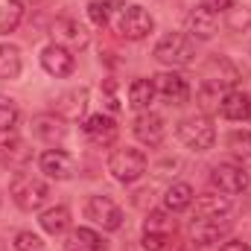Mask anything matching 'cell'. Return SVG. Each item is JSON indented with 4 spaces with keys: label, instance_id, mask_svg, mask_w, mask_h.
<instances>
[{
    "label": "cell",
    "instance_id": "8992f818",
    "mask_svg": "<svg viewBox=\"0 0 251 251\" xmlns=\"http://www.w3.org/2000/svg\"><path fill=\"white\" fill-rule=\"evenodd\" d=\"M210 181L222 196H237L249 187V173L240 164H216L210 170Z\"/></svg>",
    "mask_w": 251,
    "mask_h": 251
},
{
    "label": "cell",
    "instance_id": "7a4b0ae2",
    "mask_svg": "<svg viewBox=\"0 0 251 251\" xmlns=\"http://www.w3.org/2000/svg\"><path fill=\"white\" fill-rule=\"evenodd\" d=\"M146 155L134 146H126V149H114L111 158H108V173L120 181V184H134L137 178H143L146 173Z\"/></svg>",
    "mask_w": 251,
    "mask_h": 251
},
{
    "label": "cell",
    "instance_id": "e0dca14e",
    "mask_svg": "<svg viewBox=\"0 0 251 251\" xmlns=\"http://www.w3.org/2000/svg\"><path fill=\"white\" fill-rule=\"evenodd\" d=\"M219 111H222V117H228V120H234V123L249 120V117H251V100H249V94H243V91H228V94L222 97Z\"/></svg>",
    "mask_w": 251,
    "mask_h": 251
},
{
    "label": "cell",
    "instance_id": "ac0fdd59",
    "mask_svg": "<svg viewBox=\"0 0 251 251\" xmlns=\"http://www.w3.org/2000/svg\"><path fill=\"white\" fill-rule=\"evenodd\" d=\"M193 201H196V196H193V187H190L187 181H176V184H170L167 193H164V207H167L170 213L190 210Z\"/></svg>",
    "mask_w": 251,
    "mask_h": 251
},
{
    "label": "cell",
    "instance_id": "e575fe53",
    "mask_svg": "<svg viewBox=\"0 0 251 251\" xmlns=\"http://www.w3.org/2000/svg\"><path fill=\"white\" fill-rule=\"evenodd\" d=\"M100 3H102L108 12H117V9H123L126 6V0H100Z\"/></svg>",
    "mask_w": 251,
    "mask_h": 251
},
{
    "label": "cell",
    "instance_id": "52a82bcc",
    "mask_svg": "<svg viewBox=\"0 0 251 251\" xmlns=\"http://www.w3.org/2000/svg\"><path fill=\"white\" fill-rule=\"evenodd\" d=\"M152 85H155V94L170 102V105H184L190 100V85L181 73H173V70H164L158 76H152Z\"/></svg>",
    "mask_w": 251,
    "mask_h": 251
},
{
    "label": "cell",
    "instance_id": "7c38bea8",
    "mask_svg": "<svg viewBox=\"0 0 251 251\" xmlns=\"http://www.w3.org/2000/svg\"><path fill=\"white\" fill-rule=\"evenodd\" d=\"M41 67H44L50 76L62 79V76H70V73H73L76 59H73V53H70L67 47H62V44H47V47L41 50Z\"/></svg>",
    "mask_w": 251,
    "mask_h": 251
},
{
    "label": "cell",
    "instance_id": "44dd1931",
    "mask_svg": "<svg viewBox=\"0 0 251 251\" xmlns=\"http://www.w3.org/2000/svg\"><path fill=\"white\" fill-rule=\"evenodd\" d=\"M228 210H231L228 196L204 193V196L196 199V216H228Z\"/></svg>",
    "mask_w": 251,
    "mask_h": 251
},
{
    "label": "cell",
    "instance_id": "5b68a950",
    "mask_svg": "<svg viewBox=\"0 0 251 251\" xmlns=\"http://www.w3.org/2000/svg\"><path fill=\"white\" fill-rule=\"evenodd\" d=\"M85 216H88L94 225H100L102 231H117V228L123 225V210H120L117 201L108 199V196H91L88 204H85Z\"/></svg>",
    "mask_w": 251,
    "mask_h": 251
},
{
    "label": "cell",
    "instance_id": "30bf717a",
    "mask_svg": "<svg viewBox=\"0 0 251 251\" xmlns=\"http://www.w3.org/2000/svg\"><path fill=\"white\" fill-rule=\"evenodd\" d=\"M85 137L94 143V146H111L114 140H117V120L114 117H108V114H91L88 120H85Z\"/></svg>",
    "mask_w": 251,
    "mask_h": 251
},
{
    "label": "cell",
    "instance_id": "d6986e66",
    "mask_svg": "<svg viewBox=\"0 0 251 251\" xmlns=\"http://www.w3.org/2000/svg\"><path fill=\"white\" fill-rule=\"evenodd\" d=\"M88 108V91L85 88H76V91H67L59 97V114L67 120H79Z\"/></svg>",
    "mask_w": 251,
    "mask_h": 251
},
{
    "label": "cell",
    "instance_id": "484cf974",
    "mask_svg": "<svg viewBox=\"0 0 251 251\" xmlns=\"http://www.w3.org/2000/svg\"><path fill=\"white\" fill-rule=\"evenodd\" d=\"M21 21H24V6H21V0H0V35L15 32Z\"/></svg>",
    "mask_w": 251,
    "mask_h": 251
},
{
    "label": "cell",
    "instance_id": "6da1fadb",
    "mask_svg": "<svg viewBox=\"0 0 251 251\" xmlns=\"http://www.w3.org/2000/svg\"><path fill=\"white\" fill-rule=\"evenodd\" d=\"M9 196H12V201H15L21 210H38V207L47 201L50 187H47L44 178H38V176H32V173H18V176L12 178V184H9Z\"/></svg>",
    "mask_w": 251,
    "mask_h": 251
},
{
    "label": "cell",
    "instance_id": "cb8c5ba5",
    "mask_svg": "<svg viewBox=\"0 0 251 251\" xmlns=\"http://www.w3.org/2000/svg\"><path fill=\"white\" fill-rule=\"evenodd\" d=\"M21 50L15 47V44H9V41H3L0 44V79H18L21 76Z\"/></svg>",
    "mask_w": 251,
    "mask_h": 251
},
{
    "label": "cell",
    "instance_id": "5bb4252c",
    "mask_svg": "<svg viewBox=\"0 0 251 251\" xmlns=\"http://www.w3.org/2000/svg\"><path fill=\"white\" fill-rule=\"evenodd\" d=\"M216 29H219V18H216V12L199 6V9H193V12L187 15V32L193 35V38H199V41H210V38L216 35Z\"/></svg>",
    "mask_w": 251,
    "mask_h": 251
},
{
    "label": "cell",
    "instance_id": "836d02e7",
    "mask_svg": "<svg viewBox=\"0 0 251 251\" xmlns=\"http://www.w3.org/2000/svg\"><path fill=\"white\" fill-rule=\"evenodd\" d=\"M219 251H251V246L249 243H243V240H228Z\"/></svg>",
    "mask_w": 251,
    "mask_h": 251
},
{
    "label": "cell",
    "instance_id": "f1b7e54d",
    "mask_svg": "<svg viewBox=\"0 0 251 251\" xmlns=\"http://www.w3.org/2000/svg\"><path fill=\"white\" fill-rule=\"evenodd\" d=\"M15 123H18V105L12 97L0 94V128H15Z\"/></svg>",
    "mask_w": 251,
    "mask_h": 251
},
{
    "label": "cell",
    "instance_id": "4316f807",
    "mask_svg": "<svg viewBox=\"0 0 251 251\" xmlns=\"http://www.w3.org/2000/svg\"><path fill=\"white\" fill-rule=\"evenodd\" d=\"M228 149H231V155L237 158V164L249 170L251 167V131H231Z\"/></svg>",
    "mask_w": 251,
    "mask_h": 251
},
{
    "label": "cell",
    "instance_id": "3957f363",
    "mask_svg": "<svg viewBox=\"0 0 251 251\" xmlns=\"http://www.w3.org/2000/svg\"><path fill=\"white\" fill-rule=\"evenodd\" d=\"M155 59L161 64H170V67H187L196 59V44L190 41L184 32H170V35H164L158 41Z\"/></svg>",
    "mask_w": 251,
    "mask_h": 251
},
{
    "label": "cell",
    "instance_id": "277c9868",
    "mask_svg": "<svg viewBox=\"0 0 251 251\" xmlns=\"http://www.w3.org/2000/svg\"><path fill=\"white\" fill-rule=\"evenodd\" d=\"M178 140L193 149V152H207L216 140V131H213V123L204 117V114H196V117H187L178 123Z\"/></svg>",
    "mask_w": 251,
    "mask_h": 251
},
{
    "label": "cell",
    "instance_id": "d4e9b609",
    "mask_svg": "<svg viewBox=\"0 0 251 251\" xmlns=\"http://www.w3.org/2000/svg\"><path fill=\"white\" fill-rule=\"evenodd\" d=\"M146 251H181V243L176 231H143Z\"/></svg>",
    "mask_w": 251,
    "mask_h": 251
},
{
    "label": "cell",
    "instance_id": "ba28073f",
    "mask_svg": "<svg viewBox=\"0 0 251 251\" xmlns=\"http://www.w3.org/2000/svg\"><path fill=\"white\" fill-rule=\"evenodd\" d=\"M155 29V18L143 6H126L120 15V35L128 41H143Z\"/></svg>",
    "mask_w": 251,
    "mask_h": 251
},
{
    "label": "cell",
    "instance_id": "1f68e13d",
    "mask_svg": "<svg viewBox=\"0 0 251 251\" xmlns=\"http://www.w3.org/2000/svg\"><path fill=\"white\" fill-rule=\"evenodd\" d=\"M88 15H91V21H94L97 26H108V9H105L100 0L88 3Z\"/></svg>",
    "mask_w": 251,
    "mask_h": 251
},
{
    "label": "cell",
    "instance_id": "ffe728a7",
    "mask_svg": "<svg viewBox=\"0 0 251 251\" xmlns=\"http://www.w3.org/2000/svg\"><path fill=\"white\" fill-rule=\"evenodd\" d=\"M155 97H158V94H155L152 79H134V82L128 85V105L137 108V111H149V105H152Z\"/></svg>",
    "mask_w": 251,
    "mask_h": 251
},
{
    "label": "cell",
    "instance_id": "9c48e42d",
    "mask_svg": "<svg viewBox=\"0 0 251 251\" xmlns=\"http://www.w3.org/2000/svg\"><path fill=\"white\" fill-rule=\"evenodd\" d=\"M231 231V219L228 216H196L190 222V237L199 246H210L216 240H222Z\"/></svg>",
    "mask_w": 251,
    "mask_h": 251
},
{
    "label": "cell",
    "instance_id": "4dcf8cb0",
    "mask_svg": "<svg viewBox=\"0 0 251 251\" xmlns=\"http://www.w3.org/2000/svg\"><path fill=\"white\" fill-rule=\"evenodd\" d=\"M15 249L18 251H41L44 243H41V237H35L32 231H21V234L15 237Z\"/></svg>",
    "mask_w": 251,
    "mask_h": 251
},
{
    "label": "cell",
    "instance_id": "83f0119b",
    "mask_svg": "<svg viewBox=\"0 0 251 251\" xmlns=\"http://www.w3.org/2000/svg\"><path fill=\"white\" fill-rule=\"evenodd\" d=\"M143 231H176V219H170L164 210H152L143 222Z\"/></svg>",
    "mask_w": 251,
    "mask_h": 251
},
{
    "label": "cell",
    "instance_id": "9a60e30c",
    "mask_svg": "<svg viewBox=\"0 0 251 251\" xmlns=\"http://www.w3.org/2000/svg\"><path fill=\"white\" fill-rule=\"evenodd\" d=\"M32 134L44 143H59L64 134H67V126H64L62 114H38L32 120Z\"/></svg>",
    "mask_w": 251,
    "mask_h": 251
},
{
    "label": "cell",
    "instance_id": "2e32d148",
    "mask_svg": "<svg viewBox=\"0 0 251 251\" xmlns=\"http://www.w3.org/2000/svg\"><path fill=\"white\" fill-rule=\"evenodd\" d=\"M53 35H56V44H67V50L70 47H85L88 44V32L79 26V21H73V18H59L56 24H53Z\"/></svg>",
    "mask_w": 251,
    "mask_h": 251
},
{
    "label": "cell",
    "instance_id": "8fae6325",
    "mask_svg": "<svg viewBox=\"0 0 251 251\" xmlns=\"http://www.w3.org/2000/svg\"><path fill=\"white\" fill-rule=\"evenodd\" d=\"M38 167H41V173H44L47 178H56V181H67V178H73V173H76V161H73L64 149H47V152L41 155Z\"/></svg>",
    "mask_w": 251,
    "mask_h": 251
},
{
    "label": "cell",
    "instance_id": "603a6c76",
    "mask_svg": "<svg viewBox=\"0 0 251 251\" xmlns=\"http://www.w3.org/2000/svg\"><path fill=\"white\" fill-rule=\"evenodd\" d=\"M41 228L47 231V234H64L67 228H70V210L64 207V204H56V207H47L44 213H41Z\"/></svg>",
    "mask_w": 251,
    "mask_h": 251
},
{
    "label": "cell",
    "instance_id": "4fadbf2b",
    "mask_svg": "<svg viewBox=\"0 0 251 251\" xmlns=\"http://www.w3.org/2000/svg\"><path fill=\"white\" fill-rule=\"evenodd\" d=\"M164 134H167V126L164 117L155 114V111H140L137 120H134V137L146 146H161L164 143Z\"/></svg>",
    "mask_w": 251,
    "mask_h": 251
},
{
    "label": "cell",
    "instance_id": "7402d4cb",
    "mask_svg": "<svg viewBox=\"0 0 251 251\" xmlns=\"http://www.w3.org/2000/svg\"><path fill=\"white\" fill-rule=\"evenodd\" d=\"M64 251H105V243L97 231L91 228H76L67 240V249Z\"/></svg>",
    "mask_w": 251,
    "mask_h": 251
},
{
    "label": "cell",
    "instance_id": "d6a6232c",
    "mask_svg": "<svg viewBox=\"0 0 251 251\" xmlns=\"http://www.w3.org/2000/svg\"><path fill=\"white\" fill-rule=\"evenodd\" d=\"M201 6L210 12H231L237 6V0H201Z\"/></svg>",
    "mask_w": 251,
    "mask_h": 251
},
{
    "label": "cell",
    "instance_id": "f546056e",
    "mask_svg": "<svg viewBox=\"0 0 251 251\" xmlns=\"http://www.w3.org/2000/svg\"><path fill=\"white\" fill-rule=\"evenodd\" d=\"M21 149V137L15 128H0V155H12Z\"/></svg>",
    "mask_w": 251,
    "mask_h": 251
}]
</instances>
